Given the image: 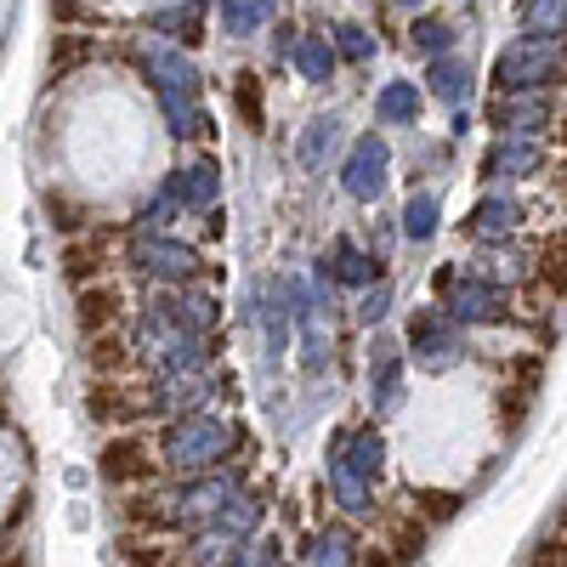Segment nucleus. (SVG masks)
Masks as SVG:
<instances>
[{
    "label": "nucleus",
    "instance_id": "18",
    "mask_svg": "<svg viewBox=\"0 0 567 567\" xmlns=\"http://www.w3.org/2000/svg\"><path fill=\"white\" fill-rule=\"evenodd\" d=\"M511 221H516L511 205H483V210H477V227H483V233H499V227H511Z\"/></svg>",
    "mask_w": 567,
    "mask_h": 567
},
{
    "label": "nucleus",
    "instance_id": "23",
    "mask_svg": "<svg viewBox=\"0 0 567 567\" xmlns=\"http://www.w3.org/2000/svg\"><path fill=\"white\" fill-rule=\"evenodd\" d=\"M363 567H392V561H386V556H369V561H363Z\"/></svg>",
    "mask_w": 567,
    "mask_h": 567
},
{
    "label": "nucleus",
    "instance_id": "17",
    "mask_svg": "<svg viewBox=\"0 0 567 567\" xmlns=\"http://www.w3.org/2000/svg\"><path fill=\"white\" fill-rule=\"evenodd\" d=\"M534 165H539V148H499L494 154V171H516V176H523Z\"/></svg>",
    "mask_w": 567,
    "mask_h": 567
},
{
    "label": "nucleus",
    "instance_id": "14",
    "mask_svg": "<svg viewBox=\"0 0 567 567\" xmlns=\"http://www.w3.org/2000/svg\"><path fill=\"white\" fill-rule=\"evenodd\" d=\"M233 103H239V114H245L250 131H261V85H256V74H239V85H233Z\"/></svg>",
    "mask_w": 567,
    "mask_h": 567
},
{
    "label": "nucleus",
    "instance_id": "22",
    "mask_svg": "<svg viewBox=\"0 0 567 567\" xmlns=\"http://www.w3.org/2000/svg\"><path fill=\"white\" fill-rule=\"evenodd\" d=\"M52 12L58 18H80V0H52Z\"/></svg>",
    "mask_w": 567,
    "mask_h": 567
},
{
    "label": "nucleus",
    "instance_id": "16",
    "mask_svg": "<svg viewBox=\"0 0 567 567\" xmlns=\"http://www.w3.org/2000/svg\"><path fill=\"white\" fill-rule=\"evenodd\" d=\"M329 142H336V120H312V131H307V142H301V159H307V165H318Z\"/></svg>",
    "mask_w": 567,
    "mask_h": 567
},
{
    "label": "nucleus",
    "instance_id": "2",
    "mask_svg": "<svg viewBox=\"0 0 567 567\" xmlns=\"http://www.w3.org/2000/svg\"><path fill=\"white\" fill-rule=\"evenodd\" d=\"M142 69L159 80V97H187V103L199 97V69L176 45H142Z\"/></svg>",
    "mask_w": 567,
    "mask_h": 567
},
{
    "label": "nucleus",
    "instance_id": "11",
    "mask_svg": "<svg viewBox=\"0 0 567 567\" xmlns=\"http://www.w3.org/2000/svg\"><path fill=\"white\" fill-rule=\"evenodd\" d=\"M550 103L545 97H523V103H494V125H516V131H528L534 120H545Z\"/></svg>",
    "mask_w": 567,
    "mask_h": 567
},
{
    "label": "nucleus",
    "instance_id": "20",
    "mask_svg": "<svg viewBox=\"0 0 567 567\" xmlns=\"http://www.w3.org/2000/svg\"><path fill=\"white\" fill-rule=\"evenodd\" d=\"M52 221H58L63 233H74V227H80V210H74V205H58V199H52Z\"/></svg>",
    "mask_w": 567,
    "mask_h": 567
},
{
    "label": "nucleus",
    "instance_id": "8",
    "mask_svg": "<svg viewBox=\"0 0 567 567\" xmlns=\"http://www.w3.org/2000/svg\"><path fill=\"white\" fill-rule=\"evenodd\" d=\"M528 40L561 45V0H528Z\"/></svg>",
    "mask_w": 567,
    "mask_h": 567
},
{
    "label": "nucleus",
    "instance_id": "9",
    "mask_svg": "<svg viewBox=\"0 0 567 567\" xmlns=\"http://www.w3.org/2000/svg\"><path fill=\"white\" fill-rule=\"evenodd\" d=\"M176 194H182V199H199V205H205V199H216V165H210V159L187 165V171L176 176Z\"/></svg>",
    "mask_w": 567,
    "mask_h": 567
},
{
    "label": "nucleus",
    "instance_id": "6",
    "mask_svg": "<svg viewBox=\"0 0 567 567\" xmlns=\"http://www.w3.org/2000/svg\"><path fill=\"white\" fill-rule=\"evenodd\" d=\"M114 318H120V296L109 284L103 290H80V329L85 336H97V323H114Z\"/></svg>",
    "mask_w": 567,
    "mask_h": 567
},
{
    "label": "nucleus",
    "instance_id": "4",
    "mask_svg": "<svg viewBox=\"0 0 567 567\" xmlns=\"http://www.w3.org/2000/svg\"><path fill=\"white\" fill-rule=\"evenodd\" d=\"M296 69L318 85V80H329V74H336V52H329V40L323 34H307V40H296Z\"/></svg>",
    "mask_w": 567,
    "mask_h": 567
},
{
    "label": "nucleus",
    "instance_id": "10",
    "mask_svg": "<svg viewBox=\"0 0 567 567\" xmlns=\"http://www.w3.org/2000/svg\"><path fill=\"white\" fill-rule=\"evenodd\" d=\"M465 80H471V74H465L454 58H432V91H437L443 103H460V97H465Z\"/></svg>",
    "mask_w": 567,
    "mask_h": 567
},
{
    "label": "nucleus",
    "instance_id": "3",
    "mask_svg": "<svg viewBox=\"0 0 567 567\" xmlns=\"http://www.w3.org/2000/svg\"><path fill=\"white\" fill-rule=\"evenodd\" d=\"M381 182H386V142L381 136H358V148L347 159V187L358 199H369V194H381Z\"/></svg>",
    "mask_w": 567,
    "mask_h": 567
},
{
    "label": "nucleus",
    "instance_id": "15",
    "mask_svg": "<svg viewBox=\"0 0 567 567\" xmlns=\"http://www.w3.org/2000/svg\"><path fill=\"white\" fill-rule=\"evenodd\" d=\"M336 45H341V58H352V63H363V58L374 52V40H369L358 23H341V29H336Z\"/></svg>",
    "mask_w": 567,
    "mask_h": 567
},
{
    "label": "nucleus",
    "instance_id": "21",
    "mask_svg": "<svg viewBox=\"0 0 567 567\" xmlns=\"http://www.w3.org/2000/svg\"><path fill=\"white\" fill-rule=\"evenodd\" d=\"M290 52H296V29L284 23V29H278V58H290Z\"/></svg>",
    "mask_w": 567,
    "mask_h": 567
},
{
    "label": "nucleus",
    "instance_id": "13",
    "mask_svg": "<svg viewBox=\"0 0 567 567\" xmlns=\"http://www.w3.org/2000/svg\"><path fill=\"white\" fill-rule=\"evenodd\" d=\"M267 12H272V0H227V12H221V18H227L233 34H250Z\"/></svg>",
    "mask_w": 567,
    "mask_h": 567
},
{
    "label": "nucleus",
    "instance_id": "19",
    "mask_svg": "<svg viewBox=\"0 0 567 567\" xmlns=\"http://www.w3.org/2000/svg\"><path fill=\"white\" fill-rule=\"evenodd\" d=\"M409 233H432V199H414L409 205Z\"/></svg>",
    "mask_w": 567,
    "mask_h": 567
},
{
    "label": "nucleus",
    "instance_id": "1",
    "mask_svg": "<svg viewBox=\"0 0 567 567\" xmlns=\"http://www.w3.org/2000/svg\"><path fill=\"white\" fill-rule=\"evenodd\" d=\"M494 80L505 91H528V85L561 80V45L556 40H516L511 52L494 63Z\"/></svg>",
    "mask_w": 567,
    "mask_h": 567
},
{
    "label": "nucleus",
    "instance_id": "5",
    "mask_svg": "<svg viewBox=\"0 0 567 567\" xmlns=\"http://www.w3.org/2000/svg\"><path fill=\"white\" fill-rule=\"evenodd\" d=\"M103 477L109 483H131V477H148V454H142L136 443H114L103 454Z\"/></svg>",
    "mask_w": 567,
    "mask_h": 567
},
{
    "label": "nucleus",
    "instance_id": "24",
    "mask_svg": "<svg viewBox=\"0 0 567 567\" xmlns=\"http://www.w3.org/2000/svg\"><path fill=\"white\" fill-rule=\"evenodd\" d=\"M403 7H420V0H403Z\"/></svg>",
    "mask_w": 567,
    "mask_h": 567
},
{
    "label": "nucleus",
    "instance_id": "7",
    "mask_svg": "<svg viewBox=\"0 0 567 567\" xmlns=\"http://www.w3.org/2000/svg\"><path fill=\"white\" fill-rule=\"evenodd\" d=\"M374 109H381V120H386V125H409V120L420 114V91H414L409 80H398V85H386V91H381V103H374Z\"/></svg>",
    "mask_w": 567,
    "mask_h": 567
},
{
    "label": "nucleus",
    "instance_id": "12",
    "mask_svg": "<svg viewBox=\"0 0 567 567\" xmlns=\"http://www.w3.org/2000/svg\"><path fill=\"white\" fill-rule=\"evenodd\" d=\"M414 45L425 58H449V45H454V29L437 23V18H414Z\"/></svg>",
    "mask_w": 567,
    "mask_h": 567
}]
</instances>
